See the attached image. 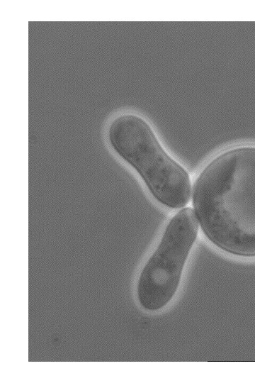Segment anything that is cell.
<instances>
[{"label": "cell", "instance_id": "cell-3", "mask_svg": "<svg viewBox=\"0 0 255 383\" xmlns=\"http://www.w3.org/2000/svg\"><path fill=\"white\" fill-rule=\"evenodd\" d=\"M198 227L196 214L190 207L180 210L169 221L139 277L137 297L144 309L158 311L173 298Z\"/></svg>", "mask_w": 255, "mask_h": 383}, {"label": "cell", "instance_id": "cell-2", "mask_svg": "<svg viewBox=\"0 0 255 383\" xmlns=\"http://www.w3.org/2000/svg\"><path fill=\"white\" fill-rule=\"evenodd\" d=\"M107 139L158 202L170 209L188 203L191 182L188 172L166 152L145 120L132 113L120 114L110 123Z\"/></svg>", "mask_w": 255, "mask_h": 383}, {"label": "cell", "instance_id": "cell-1", "mask_svg": "<svg viewBox=\"0 0 255 383\" xmlns=\"http://www.w3.org/2000/svg\"><path fill=\"white\" fill-rule=\"evenodd\" d=\"M193 205L215 246L255 257V147L234 148L210 161L194 184Z\"/></svg>", "mask_w": 255, "mask_h": 383}]
</instances>
